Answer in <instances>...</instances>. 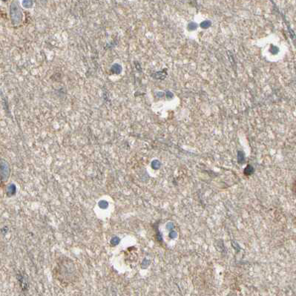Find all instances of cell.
<instances>
[{
    "mask_svg": "<svg viewBox=\"0 0 296 296\" xmlns=\"http://www.w3.org/2000/svg\"><path fill=\"white\" fill-rule=\"evenodd\" d=\"M278 48H277V47H275V46H272L271 47V49H270V51L272 53V54H276L278 52Z\"/></svg>",
    "mask_w": 296,
    "mask_h": 296,
    "instance_id": "cell-6",
    "label": "cell"
},
{
    "mask_svg": "<svg viewBox=\"0 0 296 296\" xmlns=\"http://www.w3.org/2000/svg\"><path fill=\"white\" fill-rule=\"evenodd\" d=\"M11 13L13 22L16 25L19 24L22 20V12L21 11L18 2L15 1L12 3L11 8Z\"/></svg>",
    "mask_w": 296,
    "mask_h": 296,
    "instance_id": "cell-1",
    "label": "cell"
},
{
    "mask_svg": "<svg viewBox=\"0 0 296 296\" xmlns=\"http://www.w3.org/2000/svg\"><path fill=\"white\" fill-rule=\"evenodd\" d=\"M111 71H113L114 74H120V73L121 72V71H122V67L120 66L119 64H115V65H114L113 66H112Z\"/></svg>",
    "mask_w": 296,
    "mask_h": 296,
    "instance_id": "cell-2",
    "label": "cell"
},
{
    "mask_svg": "<svg viewBox=\"0 0 296 296\" xmlns=\"http://www.w3.org/2000/svg\"><path fill=\"white\" fill-rule=\"evenodd\" d=\"M197 27V25L195 22H190L188 25V28L189 30H194Z\"/></svg>",
    "mask_w": 296,
    "mask_h": 296,
    "instance_id": "cell-5",
    "label": "cell"
},
{
    "mask_svg": "<svg viewBox=\"0 0 296 296\" xmlns=\"http://www.w3.org/2000/svg\"><path fill=\"white\" fill-rule=\"evenodd\" d=\"M211 25H212V23L210 21H204L201 24V27L203 28H208L211 26Z\"/></svg>",
    "mask_w": 296,
    "mask_h": 296,
    "instance_id": "cell-4",
    "label": "cell"
},
{
    "mask_svg": "<svg viewBox=\"0 0 296 296\" xmlns=\"http://www.w3.org/2000/svg\"><path fill=\"white\" fill-rule=\"evenodd\" d=\"M22 5L25 8H30L33 6V1L32 0H23Z\"/></svg>",
    "mask_w": 296,
    "mask_h": 296,
    "instance_id": "cell-3",
    "label": "cell"
},
{
    "mask_svg": "<svg viewBox=\"0 0 296 296\" xmlns=\"http://www.w3.org/2000/svg\"><path fill=\"white\" fill-rule=\"evenodd\" d=\"M166 97H167L168 99H172V98L173 97L172 93H171V92H169V91L166 92Z\"/></svg>",
    "mask_w": 296,
    "mask_h": 296,
    "instance_id": "cell-7",
    "label": "cell"
}]
</instances>
